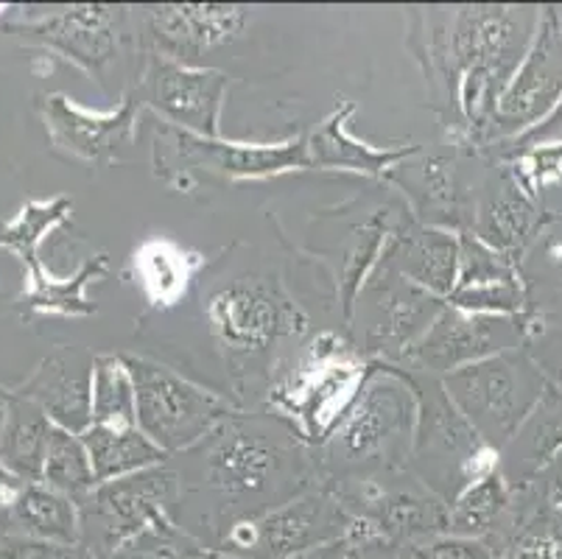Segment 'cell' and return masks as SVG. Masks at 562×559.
Returning a JSON list of instances; mask_svg holds the SVG:
<instances>
[{
  "label": "cell",
  "mask_w": 562,
  "mask_h": 559,
  "mask_svg": "<svg viewBox=\"0 0 562 559\" xmlns=\"http://www.w3.org/2000/svg\"><path fill=\"white\" fill-rule=\"evenodd\" d=\"M180 481L177 523L218 546L233 526L322 484L316 450L272 412H238L199 445L168 459Z\"/></svg>",
  "instance_id": "1"
},
{
  "label": "cell",
  "mask_w": 562,
  "mask_h": 559,
  "mask_svg": "<svg viewBox=\"0 0 562 559\" xmlns=\"http://www.w3.org/2000/svg\"><path fill=\"white\" fill-rule=\"evenodd\" d=\"M414 431L417 392L406 369L375 361L350 412L316 450L319 479L325 484H341L408 470Z\"/></svg>",
  "instance_id": "2"
},
{
  "label": "cell",
  "mask_w": 562,
  "mask_h": 559,
  "mask_svg": "<svg viewBox=\"0 0 562 559\" xmlns=\"http://www.w3.org/2000/svg\"><path fill=\"white\" fill-rule=\"evenodd\" d=\"M375 361L350 336L319 331L266 389V412L278 414L308 448L319 450L364 389Z\"/></svg>",
  "instance_id": "3"
},
{
  "label": "cell",
  "mask_w": 562,
  "mask_h": 559,
  "mask_svg": "<svg viewBox=\"0 0 562 559\" xmlns=\"http://www.w3.org/2000/svg\"><path fill=\"white\" fill-rule=\"evenodd\" d=\"M204 320L238 376H263L272 358L308 333V316L278 277L244 271L204 297Z\"/></svg>",
  "instance_id": "4"
},
{
  "label": "cell",
  "mask_w": 562,
  "mask_h": 559,
  "mask_svg": "<svg viewBox=\"0 0 562 559\" xmlns=\"http://www.w3.org/2000/svg\"><path fill=\"white\" fill-rule=\"evenodd\" d=\"M406 376L417 392V431L408 473L451 504L464 487L498 470L501 454L453 406L437 376L420 369H406Z\"/></svg>",
  "instance_id": "5"
},
{
  "label": "cell",
  "mask_w": 562,
  "mask_h": 559,
  "mask_svg": "<svg viewBox=\"0 0 562 559\" xmlns=\"http://www.w3.org/2000/svg\"><path fill=\"white\" fill-rule=\"evenodd\" d=\"M0 34H12L25 45H37L74 62L76 68L99 81L104 92H112L110 79H115L121 65L140 51L135 9L110 3H81L45 18L0 23Z\"/></svg>",
  "instance_id": "6"
},
{
  "label": "cell",
  "mask_w": 562,
  "mask_h": 559,
  "mask_svg": "<svg viewBox=\"0 0 562 559\" xmlns=\"http://www.w3.org/2000/svg\"><path fill=\"white\" fill-rule=\"evenodd\" d=\"M439 381L453 406L498 454L529 420L549 387V378L526 347L470 364Z\"/></svg>",
  "instance_id": "7"
},
{
  "label": "cell",
  "mask_w": 562,
  "mask_h": 559,
  "mask_svg": "<svg viewBox=\"0 0 562 559\" xmlns=\"http://www.w3.org/2000/svg\"><path fill=\"white\" fill-rule=\"evenodd\" d=\"M135 378L137 428L171 459L202 443L238 412L233 400L199 387L177 369L143 356H126Z\"/></svg>",
  "instance_id": "8"
},
{
  "label": "cell",
  "mask_w": 562,
  "mask_h": 559,
  "mask_svg": "<svg viewBox=\"0 0 562 559\" xmlns=\"http://www.w3.org/2000/svg\"><path fill=\"white\" fill-rule=\"evenodd\" d=\"M361 526L364 523L328 484H316L289 504L233 526L218 543V551L244 559H297L347 543Z\"/></svg>",
  "instance_id": "9"
},
{
  "label": "cell",
  "mask_w": 562,
  "mask_h": 559,
  "mask_svg": "<svg viewBox=\"0 0 562 559\" xmlns=\"http://www.w3.org/2000/svg\"><path fill=\"white\" fill-rule=\"evenodd\" d=\"M155 168L166 182L191 188L188 174L204 171L227 182L269 179L291 171H308L311 157L305 137L280 143H238L222 137H199L160 123L155 137Z\"/></svg>",
  "instance_id": "10"
},
{
  "label": "cell",
  "mask_w": 562,
  "mask_h": 559,
  "mask_svg": "<svg viewBox=\"0 0 562 559\" xmlns=\"http://www.w3.org/2000/svg\"><path fill=\"white\" fill-rule=\"evenodd\" d=\"M448 302L414 286L392 264L378 260L352 311L350 331L367 358L403 367Z\"/></svg>",
  "instance_id": "11"
},
{
  "label": "cell",
  "mask_w": 562,
  "mask_h": 559,
  "mask_svg": "<svg viewBox=\"0 0 562 559\" xmlns=\"http://www.w3.org/2000/svg\"><path fill=\"white\" fill-rule=\"evenodd\" d=\"M180 481L171 465H157L140 473L95 484L79 501V546L106 559L151 521L177 512Z\"/></svg>",
  "instance_id": "12"
},
{
  "label": "cell",
  "mask_w": 562,
  "mask_h": 559,
  "mask_svg": "<svg viewBox=\"0 0 562 559\" xmlns=\"http://www.w3.org/2000/svg\"><path fill=\"white\" fill-rule=\"evenodd\" d=\"M328 487L372 535L395 546L408 548L426 537L448 535V504L408 470Z\"/></svg>",
  "instance_id": "13"
},
{
  "label": "cell",
  "mask_w": 562,
  "mask_h": 559,
  "mask_svg": "<svg viewBox=\"0 0 562 559\" xmlns=\"http://www.w3.org/2000/svg\"><path fill=\"white\" fill-rule=\"evenodd\" d=\"M562 101V9H540L538 31L526 51L520 68L515 70L507 90L501 92L490 123L487 148L501 146L524 135L535 123L543 121ZM482 152V154H484Z\"/></svg>",
  "instance_id": "14"
},
{
  "label": "cell",
  "mask_w": 562,
  "mask_h": 559,
  "mask_svg": "<svg viewBox=\"0 0 562 559\" xmlns=\"http://www.w3.org/2000/svg\"><path fill=\"white\" fill-rule=\"evenodd\" d=\"M132 90L143 110L157 112L168 126L199 137H222L218 123L227 96V74L222 70L143 54L137 85Z\"/></svg>",
  "instance_id": "15"
},
{
  "label": "cell",
  "mask_w": 562,
  "mask_h": 559,
  "mask_svg": "<svg viewBox=\"0 0 562 559\" xmlns=\"http://www.w3.org/2000/svg\"><path fill=\"white\" fill-rule=\"evenodd\" d=\"M535 331L529 316H493L470 314L462 308L446 305L434 320L426 336L408 353L406 369H420L428 376H451L457 369L493 358L498 353L526 347V338Z\"/></svg>",
  "instance_id": "16"
},
{
  "label": "cell",
  "mask_w": 562,
  "mask_h": 559,
  "mask_svg": "<svg viewBox=\"0 0 562 559\" xmlns=\"http://www.w3.org/2000/svg\"><path fill=\"white\" fill-rule=\"evenodd\" d=\"M143 54L196 65L204 54L233 45L249 23L247 7L233 3H162L137 9Z\"/></svg>",
  "instance_id": "17"
},
{
  "label": "cell",
  "mask_w": 562,
  "mask_h": 559,
  "mask_svg": "<svg viewBox=\"0 0 562 559\" xmlns=\"http://www.w3.org/2000/svg\"><path fill=\"white\" fill-rule=\"evenodd\" d=\"M37 112L56 152L90 166H112L137 141L143 104L135 90H126L115 110L93 112L81 110L65 92H45L37 96Z\"/></svg>",
  "instance_id": "18"
},
{
  "label": "cell",
  "mask_w": 562,
  "mask_h": 559,
  "mask_svg": "<svg viewBox=\"0 0 562 559\" xmlns=\"http://www.w3.org/2000/svg\"><path fill=\"white\" fill-rule=\"evenodd\" d=\"M464 148L451 152H417L392 171L386 182L397 185L406 197L408 213L426 227L448 233H470L479 185L464 177Z\"/></svg>",
  "instance_id": "19"
},
{
  "label": "cell",
  "mask_w": 562,
  "mask_h": 559,
  "mask_svg": "<svg viewBox=\"0 0 562 559\" xmlns=\"http://www.w3.org/2000/svg\"><path fill=\"white\" fill-rule=\"evenodd\" d=\"M546 219L549 213L540 208V199L526 191L513 168L507 163L490 160L487 174L479 182L470 233L495 249L501 258L520 266Z\"/></svg>",
  "instance_id": "20"
},
{
  "label": "cell",
  "mask_w": 562,
  "mask_h": 559,
  "mask_svg": "<svg viewBox=\"0 0 562 559\" xmlns=\"http://www.w3.org/2000/svg\"><path fill=\"white\" fill-rule=\"evenodd\" d=\"M93 353L81 347H56L12 392L43 409L56 428L81 437L93 425Z\"/></svg>",
  "instance_id": "21"
},
{
  "label": "cell",
  "mask_w": 562,
  "mask_h": 559,
  "mask_svg": "<svg viewBox=\"0 0 562 559\" xmlns=\"http://www.w3.org/2000/svg\"><path fill=\"white\" fill-rule=\"evenodd\" d=\"M414 286L446 300L457 289L459 235L439 227H426L412 213L397 224L381 255Z\"/></svg>",
  "instance_id": "22"
},
{
  "label": "cell",
  "mask_w": 562,
  "mask_h": 559,
  "mask_svg": "<svg viewBox=\"0 0 562 559\" xmlns=\"http://www.w3.org/2000/svg\"><path fill=\"white\" fill-rule=\"evenodd\" d=\"M352 115H356V101L339 99L336 110L305 137L311 168H322V171H356L386 182L401 163H406L408 157L420 152V146L375 148L370 143L359 141L350 132Z\"/></svg>",
  "instance_id": "23"
},
{
  "label": "cell",
  "mask_w": 562,
  "mask_h": 559,
  "mask_svg": "<svg viewBox=\"0 0 562 559\" xmlns=\"http://www.w3.org/2000/svg\"><path fill=\"white\" fill-rule=\"evenodd\" d=\"M562 450V389L549 381L543 398L501 450L498 470L513 490H526L549 473Z\"/></svg>",
  "instance_id": "24"
},
{
  "label": "cell",
  "mask_w": 562,
  "mask_h": 559,
  "mask_svg": "<svg viewBox=\"0 0 562 559\" xmlns=\"http://www.w3.org/2000/svg\"><path fill=\"white\" fill-rule=\"evenodd\" d=\"M408 215L406 204H386L367 215L364 222L352 224L347 230L345 241L339 246V269H336V291H339V308L341 322L350 327L352 311H356V300H359L361 289L375 271L378 260H381L383 249L390 244L392 233L397 224Z\"/></svg>",
  "instance_id": "25"
},
{
  "label": "cell",
  "mask_w": 562,
  "mask_h": 559,
  "mask_svg": "<svg viewBox=\"0 0 562 559\" xmlns=\"http://www.w3.org/2000/svg\"><path fill=\"white\" fill-rule=\"evenodd\" d=\"M202 266V255L166 235H151L140 241L132 255V275H135L137 289L155 311H171L180 305Z\"/></svg>",
  "instance_id": "26"
},
{
  "label": "cell",
  "mask_w": 562,
  "mask_h": 559,
  "mask_svg": "<svg viewBox=\"0 0 562 559\" xmlns=\"http://www.w3.org/2000/svg\"><path fill=\"white\" fill-rule=\"evenodd\" d=\"M25 286L18 302L23 305L25 316H68V320H79V316H93L99 311L90 297H87V286L101 280L110 271V260L106 255H90L79 269L70 277H54L43 266V260L25 266Z\"/></svg>",
  "instance_id": "27"
},
{
  "label": "cell",
  "mask_w": 562,
  "mask_h": 559,
  "mask_svg": "<svg viewBox=\"0 0 562 559\" xmlns=\"http://www.w3.org/2000/svg\"><path fill=\"white\" fill-rule=\"evenodd\" d=\"M518 271L529 322L562 327V215L549 213Z\"/></svg>",
  "instance_id": "28"
},
{
  "label": "cell",
  "mask_w": 562,
  "mask_h": 559,
  "mask_svg": "<svg viewBox=\"0 0 562 559\" xmlns=\"http://www.w3.org/2000/svg\"><path fill=\"white\" fill-rule=\"evenodd\" d=\"M7 529L20 540L76 546L79 543V504L43 481H29L14 504Z\"/></svg>",
  "instance_id": "29"
},
{
  "label": "cell",
  "mask_w": 562,
  "mask_h": 559,
  "mask_svg": "<svg viewBox=\"0 0 562 559\" xmlns=\"http://www.w3.org/2000/svg\"><path fill=\"white\" fill-rule=\"evenodd\" d=\"M518 492L501 476V470L464 487L448 504V535L495 540L501 529H509Z\"/></svg>",
  "instance_id": "30"
},
{
  "label": "cell",
  "mask_w": 562,
  "mask_h": 559,
  "mask_svg": "<svg viewBox=\"0 0 562 559\" xmlns=\"http://www.w3.org/2000/svg\"><path fill=\"white\" fill-rule=\"evenodd\" d=\"M56 425L32 400L12 392L7 423L0 431V461L25 481H43L45 456Z\"/></svg>",
  "instance_id": "31"
},
{
  "label": "cell",
  "mask_w": 562,
  "mask_h": 559,
  "mask_svg": "<svg viewBox=\"0 0 562 559\" xmlns=\"http://www.w3.org/2000/svg\"><path fill=\"white\" fill-rule=\"evenodd\" d=\"M90 461H93L95 484L112 479L140 473L146 468L166 465L168 456L151 443L140 428H110V425H90L81 434Z\"/></svg>",
  "instance_id": "32"
},
{
  "label": "cell",
  "mask_w": 562,
  "mask_h": 559,
  "mask_svg": "<svg viewBox=\"0 0 562 559\" xmlns=\"http://www.w3.org/2000/svg\"><path fill=\"white\" fill-rule=\"evenodd\" d=\"M515 492L518 495L501 559H562V512L543 504L535 484Z\"/></svg>",
  "instance_id": "33"
},
{
  "label": "cell",
  "mask_w": 562,
  "mask_h": 559,
  "mask_svg": "<svg viewBox=\"0 0 562 559\" xmlns=\"http://www.w3.org/2000/svg\"><path fill=\"white\" fill-rule=\"evenodd\" d=\"M74 199L54 197L48 202H25L14 219L0 222V249L12 253L23 266L40 260V246L54 230L70 222Z\"/></svg>",
  "instance_id": "34"
},
{
  "label": "cell",
  "mask_w": 562,
  "mask_h": 559,
  "mask_svg": "<svg viewBox=\"0 0 562 559\" xmlns=\"http://www.w3.org/2000/svg\"><path fill=\"white\" fill-rule=\"evenodd\" d=\"M93 425L137 428L135 378L117 353L95 356L93 364Z\"/></svg>",
  "instance_id": "35"
},
{
  "label": "cell",
  "mask_w": 562,
  "mask_h": 559,
  "mask_svg": "<svg viewBox=\"0 0 562 559\" xmlns=\"http://www.w3.org/2000/svg\"><path fill=\"white\" fill-rule=\"evenodd\" d=\"M43 484H48L50 490L56 492H63V495L74 499L76 504L93 492L95 487L93 461H90V454H87L79 434L54 428V437H50V445H48V456H45Z\"/></svg>",
  "instance_id": "36"
},
{
  "label": "cell",
  "mask_w": 562,
  "mask_h": 559,
  "mask_svg": "<svg viewBox=\"0 0 562 559\" xmlns=\"http://www.w3.org/2000/svg\"><path fill=\"white\" fill-rule=\"evenodd\" d=\"M204 551H207L204 543L182 529L177 517L162 515L130 537L124 546L115 548L106 559H202Z\"/></svg>",
  "instance_id": "37"
},
{
  "label": "cell",
  "mask_w": 562,
  "mask_h": 559,
  "mask_svg": "<svg viewBox=\"0 0 562 559\" xmlns=\"http://www.w3.org/2000/svg\"><path fill=\"white\" fill-rule=\"evenodd\" d=\"M518 266L509 264L507 258H501L495 249L476 238L473 233L459 235V275L457 289H476V286L490 283H507V280H518ZM453 289V291H457Z\"/></svg>",
  "instance_id": "38"
},
{
  "label": "cell",
  "mask_w": 562,
  "mask_h": 559,
  "mask_svg": "<svg viewBox=\"0 0 562 559\" xmlns=\"http://www.w3.org/2000/svg\"><path fill=\"white\" fill-rule=\"evenodd\" d=\"M408 559H501L495 540H476V537L437 535L417 540L406 548Z\"/></svg>",
  "instance_id": "39"
},
{
  "label": "cell",
  "mask_w": 562,
  "mask_h": 559,
  "mask_svg": "<svg viewBox=\"0 0 562 559\" xmlns=\"http://www.w3.org/2000/svg\"><path fill=\"white\" fill-rule=\"evenodd\" d=\"M531 146H562V101L543 118V121L535 123L531 130L513 137V141L501 143V146H493L490 152H484V157H487V160H504L507 154Z\"/></svg>",
  "instance_id": "40"
},
{
  "label": "cell",
  "mask_w": 562,
  "mask_h": 559,
  "mask_svg": "<svg viewBox=\"0 0 562 559\" xmlns=\"http://www.w3.org/2000/svg\"><path fill=\"white\" fill-rule=\"evenodd\" d=\"M526 350L543 369V376L562 389V327L535 325V331L526 338Z\"/></svg>",
  "instance_id": "41"
},
{
  "label": "cell",
  "mask_w": 562,
  "mask_h": 559,
  "mask_svg": "<svg viewBox=\"0 0 562 559\" xmlns=\"http://www.w3.org/2000/svg\"><path fill=\"white\" fill-rule=\"evenodd\" d=\"M341 559H408V554L406 548L383 540V537H375L367 526H361V529L345 543V557Z\"/></svg>",
  "instance_id": "42"
},
{
  "label": "cell",
  "mask_w": 562,
  "mask_h": 559,
  "mask_svg": "<svg viewBox=\"0 0 562 559\" xmlns=\"http://www.w3.org/2000/svg\"><path fill=\"white\" fill-rule=\"evenodd\" d=\"M9 559H99L87 551L85 546H50V543H32V540H20L14 543L12 557Z\"/></svg>",
  "instance_id": "43"
},
{
  "label": "cell",
  "mask_w": 562,
  "mask_h": 559,
  "mask_svg": "<svg viewBox=\"0 0 562 559\" xmlns=\"http://www.w3.org/2000/svg\"><path fill=\"white\" fill-rule=\"evenodd\" d=\"M25 484H29V481L20 479L18 473H12V470L0 461V526H7L9 515H12L14 504H18V499L23 495Z\"/></svg>",
  "instance_id": "44"
},
{
  "label": "cell",
  "mask_w": 562,
  "mask_h": 559,
  "mask_svg": "<svg viewBox=\"0 0 562 559\" xmlns=\"http://www.w3.org/2000/svg\"><path fill=\"white\" fill-rule=\"evenodd\" d=\"M341 557H345V543H336V546H328V548H319V551L303 554V557H297V559H341Z\"/></svg>",
  "instance_id": "45"
},
{
  "label": "cell",
  "mask_w": 562,
  "mask_h": 559,
  "mask_svg": "<svg viewBox=\"0 0 562 559\" xmlns=\"http://www.w3.org/2000/svg\"><path fill=\"white\" fill-rule=\"evenodd\" d=\"M18 543V537L7 529V526H0V559L12 557V548Z\"/></svg>",
  "instance_id": "46"
},
{
  "label": "cell",
  "mask_w": 562,
  "mask_h": 559,
  "mask_svg": "<svg viewBox=\"0 0 562 559\" xmlns=\"http://www.w3.org/2000/svg\"><path fill=\"white\" fill-rule=\"evenodd\" d=\"M9 403H12V389H7L0 383V431H3V423H7Z\"/></svg>",
  "instance_id": "47"
},
{
  "label": "cell",
  "mask_w": 562,
  "mask_h": 559,
  "mask_svg": "<svg viewBox=\"0 0 562 559\" xmlns=\"http://www.w3.org/2000/svg\"><path fill=\"white\" fill-rule=\"evenodd\" d=\"M202 559H244V557H235V554H227V551H218V548H207L204 551Z\"/></svg>",
  "instance_id": "48"
},
{
  "label": "cell",
  "mask_w": 562,
  "mask_h": 559,
  "mask_svg": "<svg viewBox=\"0 0 562 559\" xmlns=\"http://www.w3.org/2000/svg\"><path fill=\"white\" fill-rule=\"evenodd\" d=\"M9 7H0V23H3V12H7Z\"/></svg>",
  "instance_id": "49"
}]
</instances>
